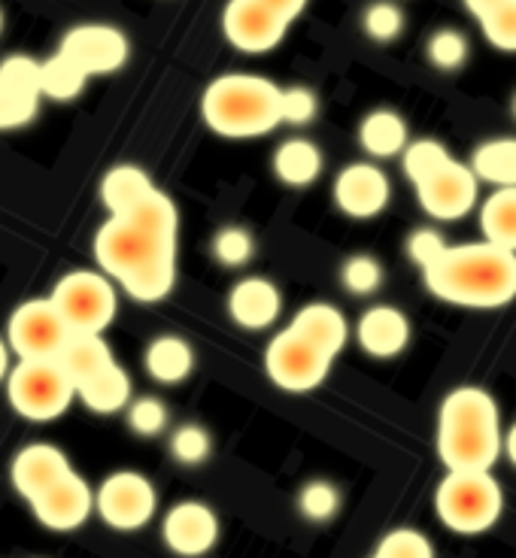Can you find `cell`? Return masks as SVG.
<instances>
[{
  "label": "cell",
  "instance_id": "obj_1",
  "mask_svg": "<svg viewBox=\"0 0 516 558\" xmlns=\"http://www.w3.org/2000/svg\"><path fill=\"white\" fill-rule=\"evenodd\" d=\"M177 204L155 189L134 209L110 216L100 225L95 234V258L100 270L134 301L155 304L165 301L177 282Z\"/></svg>",
  "mask_w": 516,
  "mask_h": 558
},
{
  "label": "cell",
  "instance_id": "obj_2",
  "mask_svg": "<svg viewBox=\"0 0 516 558\" xmlns=\"http://www.w3.org/2000/svg\"><path fill=\"white\" fill-rule=\"evenodd\" d=\"M422 274L429 292L456 307L495 310L516 298V252L489 240L465 246L447 243Z\"/></svg>",
  "mask_w": 516,
  "mask_h": 558
},
{
  "label": "cell",
  "instance_id": "obj_3",
  "mask_svg": "<svg viewBox=\"0 0 516 558\" xmlns=\"http://www.w3.org/2000/svg\"><path fill=\"white\" fill-rule=\"evenodd\" d=\"M504 449L499 404L480 386H459L437 416V456L447 471H489Z\"/></svg>",
  "mask_w": 516,
  "mask_h": 558
},
{
  "label": "cell",
  "instance_id": "obj_4",
  "mask_svg": "<svg viewBox=\"0 0 516 558\" xmlns=\"http://www.w3.org/2000/svg\"><path fill=\"white\" fill-rule=\"evenodd\" d=\"M201 116L219 137H265L283 125V88L265 76L225 73L207 85L201 98Z\"/></svg>",
  "mask_w": 516,
  "mask_h": 558
},
{
  "label": "cell",
  "instance_id": "obj_5",
  "mask_svg": "<svg viewBox=\"0 0 516 558\" xmlns=\"http://www.w3.org/2000/svg\"><path fill=\"white\" fill-rule=\"evenodd\" d=\"M437 517L456 534H483L504 510V492L489 471H447L434 495Z\"/></svg>",
  "mask_w": 516,
  "mask_h": 558
},
{
  "label": "cell",
  "instance_id": "obj_6",
  "mask_svg": "<svg viewBox=\"0 0 516 558\" xmlns=\"http://www.w3.org/2000/svg\"><path fill=\"white\" fill-rule=\"evenodd\" d=\"M7 395L19 416L52 422L76 401V383L58 359H19L7 377Z\"/></svg>",
  "mask_w": 516,
  "mask_h": 558
},
{
  "label": "cell",
  "instance_id": "obj_7",
  "mask_svg": "<svg viewBox=\"0 0 516 558\" xmlns=\"http://www.w3.org/2000/svg\"><path fill=\"white\" fill-rule=\"evenodd\" d=\"M49 298L76 335H104L119 310V298H116L110 277L95 274V270L64 274Z\"/></svg>",
  "mask_w": 516,
  "mask_h": 558
},
{
  "label": "cell",
  "instance_id": "obj_8",
  "mask_svg": "<svg viewBox=\"0 0 516 558\" xmlns=\"http://www.w3.org/2000/svg\"><path fill=\"white\" fill-rule=\"evenodd\" d=\"M332 362L335 359L328 352H322L310 340L295 335L292 328H283L279 335H274L265 352V371L271 383L295 395L320 389L332 371Z\"/></svg>",
  "mask_w": 516,
  "mask_h": 558
},
{
  "label": "cell",
  "instance_id": "obj_9",
  "mask_svg": "<svg viewBox=\"0 0 516 558\" xmlns=\"http://www.w3.org/2000/svg\"><path fill=\"white\" fill-rule=\"evenodd\" d=\"M73 337L52 298L25 301L7 325V343L19 359H58Z\"/></svg>",
  "mask_w": 516,
  "mask_h": 558
},
{
  "label": "cell",
  "instance_id": "obj_10",
  "mask_svg": "<svg viewBox=\"0 0 516 558\" xmlns=\"http://www.w3.org/2000/svg\"><path fill=\"white\" fill-rule=\"evenodd\" d=\"M155 486L137 471H116L95 492V510L116 531H137L155 517Z\"/></svg>",
  "mask_w": 516,
  "mask_h": 558
},
{
  "label": "cell",
  "instance_id": "obj_11",
  "mask_svg": "<svg viewBox=\"0 0 516 558\" xmlns=\"http://www.w3.org/2000/svg\"><path fill=\"white\" fill-rule=\"evenodd\" d=\"M289 25L292 22H286L262 0H228L223 13V31L228 43L240 52H250V56H262V52L277 49Z\"/></svg>",
  "mask_w": 516,
  "mask_h": 558
},
{
  "label": "cell",
  "instance_id": "obj_12",
  "mask_svg": "<svg viewBox=\"0 0 516 558\" xmlns=\"http://www.w3.org/2000/svg\"><path fill=\"white\" fill-rule=\"evenodd\" d=\"M477 173L465 168L461 161L449 158L441 170H434L429 180H422L417 189L419 207L441 222H456L461 216H468L477 204Z\"/></svg>",
  "mask_w": 516,
  "mask_h": 558
},
{
  "label": "cell",
  "instance_id": "obj_13",
  "mask_svg": "<svg viewBox=\"0 0 516 558\" xmlns=\"http://www.w3.org/2000/svg\"><path fill=\"white\" fill-rule=\"evenodd\" d=\"M40 61L10 56L0 61V131L28 125L40 107Z\"/></svg>",
  "mask_w": 516,
  "mask_h": 558
},
{
  "label": "cell",
  "instance_id": "obj_14",
  "mask_svg": "<svg viewBox=\"0 0 516 558\" xmlns=\"http://www.w3.org/2000/svg\"><path fill=\"white\" fill-rule=\"evenodd\" d=\"M61 52L73 58L88 76H104L125 68L128 37L110 25H76L64 34Z\"/></svg>",
  "mask_w": 516,
  "mask_h": 558
},
{
  "label": "cell",
  "instance_id": "obj_15",
  "mask_svg": "<svg viewBox=\"0 0 516 558\" xmlns=\"http://www.w3.org/2000/svg\"><path fill=\"white\" fill-rule=\"evenodd\" d=\"M392 182L389 177L368 161H356L337 173L335 180V204L340 213L352 219H374L389 207Z\"/></svg>",
  "mask_w": 516,
  "mask_h": 558
},
{
  "label": "cell",
  "instance_id": "obj_16",
  "mask_svg": "<svg viewBox=\"0 0 516 558\" xmlns=\"http://www.w3.org/2000/svg\"><path fill=\"white\" fill-rule=\"evenodd\" d=\"M31 504L34 517L49 531H73L83 522H88L95 510V492L88 488L83 476L70 471L56 486H49L43 495H37Z\"/></svg>",
  "mask_w": 516,
  "mask_h": 558
},
{
  "label": "cell",
  "instance_id": "obj_17",
  "mask_svg": "<svg viewBox=\"0 0 516 558\" xmlns=\"http://www.w3.org/2000/svg\"><path fill=\"white\" fill-rule=\"evenodd\" d=\"M165 544L182 558L207 556L219 541V519L201 501H180L161 522Z\"/></svg>",
  "mask_w": 516,
  "mask_h": 558
},
{
  "label": "cell",
  "instance_id": "obj_18",
  "mask_svg": "<svg viewBox=\"0 0 516 558\" xmlns=\"http://www.w3.org/2000/svg\"><path fill=\"white\" fill-rule=\"evenodd\" d=\"M70 471L73 468L61 449L49 444H31L13 459V486L25 501H34L46 488L56 486L58 480H64Z\"/></svg>",
  "mask_w": 516,
  "mask_h": 558
},
{
  "label": "cell",
  "instance_id": "obj_19",
  "mask_svg": "<svg viewBox=\"0 0 516 558\" xmlns=\"http://www.w3.org/2000/svg\"><path fill=\"white\" fill-rule=\"evenodd\" d=\"M283 310L279 289L265 277H247L228 294V313L247 331H262L277 322Z\"/></svg>",
  "mask_w": 516,
  "mask_h": 558
},
{
  "label": "cell",
  "instance_id": "obj_20",
  "mask_svg": "<svg viewBox=\"0 0 516 558\" xmlns=\"http://www.w3.org/2000/svg\"><path fill=\"white\" fill-rule=\"evenodd\" d=\"M356 335H359V343L368 355L395 359L410 343V322L398 307L377 304V307L364 310L362 319L356 325Z\"/></svg>",
  "mask_w": 516,
  "mask_h": 558
},
{
  "label": "cell",
  "instance_id": "obj_21",
  "mask_svg": "<svg viewBox=\"0 0 516 558\" xmlns=\"http://www.w3.org/2000/svg\"><path fill=\"white\" fill-rule=\"evenodd\" d=\"M289 328H292L295 335L310 340L316 349L328 352L332 359H337V352H344L349 340V325L344 310H337L335 304H325V301L304 304V307L295 313Z\"/></svg>",
  "mask_w": 516,
  "mask_h": 558
},
{
  "label": "cell",
  "instance_id": "obj_22",
  "mask_svg": "<svg viewBox=\"0 0 516 558\" xmlns=\"http://www.w3.org/2000/svg\"><path fill=\"white\" fill-rule=\"evenodd\" d=\"M274 173L279 182H286L292 189H308L320 180L322 149L308 137L286 140L274 153Z\"/></svg>",
  "mask_w": 516,
  "mask_h": 558
},
{
  "label": "cell",
  "instance_id": "obj_23",
  "mask_svg": "<svg viewBox=\"0 0 516 558\" xmlns=\"http://www.w3.org/2000/svg\"><path fill=\"white\" fill-rule=\"evenodd\" d=\"M146 371L155 383H165V386H177V383H185L195 371V352L192 347L182 340V337L165 335L155 337L153 343L146 347Z\"/></svg>",
  "mask_w": 516,
  "mask_h": 558
},
{
  "label": "cell",
  "instance_id": "obj_24",
  "mask_svg": "<svg viewBox=\"0 0 516 558\" xmlns=\"http://www.w3.org/2000/svg\"><path fill=\"white\" fill-rule=\"evenodd\" d=\"M76 398L83 401L92 413L110 416L131 407V377L119 362H112L107 371H100L98 377L85 379L83 386H76Z\"/></svg>",
  "mask_w": 516,
  "mask_h": 558
},
{
  "label": "cell",
  "instance_id": "obj_25",
  "mask_svg": "<svg viewBox=\"0 0 516 558\" xmlns=\"http://www.w3.org/2000/svg\"><path fill=\"white\" fill-rule=\"evenodd\" d=\"M155 192L149 173L137 165H119L112 168L104 182H100V201L110 216H122L128 209H134L143 201Z\"/></svg>",
  "mask_w": 516,
  "mask_h": 558
},
{
  "label": "cell",
  "instance_id": "obj_26",
  "mask_svg": "<svg viewBox=\"0 0 516 558\" xmlns=\"http://www.w3.org/2000/svg\"><path fill=\"white\" fill-rule=\"evenodd\" d=\"M359 143L371 158H392V155H405L407 125L405 119L395 110H374L368 112L359 125Z\"/></svg>",
  "mask_w": 516,
  "mask_h": 558
},
{
  "label": "cell",
  "instance_id": "obj_27",
  "mask_svg": "<svg viewBox=\"0 0 516 558\" xmlns=\"http://www.w3.org/2000/svg\"><path fill=\"white\" fill-rule=\"evenodd\" d=\"M58 362L64 364V371L76 386H83L85 379L98 377L100 371H107L116 359H112L104 335H76L73 331L64 352L58 355Z\"/></svg>",
  "mask_w": 516,
  "mask_h": 558
},
{
  "label": "cell",
  "instance_id": "obj_28",
  "mask_svg": "<svg viewBox=\"0 0 516 558\" xmlns=\"http://www.w3.org/2000/svg\"><path fill=\"white\" fill-rule=\"evenodd\" d=\"M471 170L480 182H492L495 189H516V137H495L477 146Z\"/></svg>",
  "mask_w": 516,
  "mask_h": 558
},
{
  "label": "cell",
  "instance_id": "obj_29",
  "mask_svg": "<svg viewBox=\"0 0 516 558\" xmlns=\"http://www.w3.org/2000/svg\"><path fill=\"white\" fill-rule=\"evenodd\" d=\"M480 228L489 243L516 252V189H495L483 201Z\"/></svg>",
  "mask_w": 516,
  "mask_h": 558
},
{
  "label": "cell",
  "instance_id": "obj_30",
  "mask_svg": "<svg viewBox=\"0 0 516 558\" xmlns=\"http://www.w3.org/2000/svg\"><path fill=\"white\" fill-rule=\"evenodd\" d=\"M88 83V73H85L73 58H68L61 49L56 56L40 61V88L43 98L52 100H70L76 98Z\"/></svg>",
  "mask_w": 516,
  "mask_h": 558
},
{
  "label": "cell",
  "instance_id": "obj_31",
  "mask_svg": "<svg viewBox=\"0 0 516 558\" xmlns=\"http://www.w3.org/2000/svg\"><path fill=\"white\" fill-rule=\"evenodd\" d=\"M405 173L407 180L419 185L422 180H429L434 170H441L449 161V153L437 143V140H417L405 149Z\"/></svg>",
  "mask_w": 516,
  "mask_h": 558
},
{
  "label": "cell",
  "instance_id": "obj_32",
  "mask_svg": "<svg viewBox=\"0 0 516 558\" xmlns=\"http://www.w3.org/2000/svg\"><path fill=\"white\" fill-rule=\"evenodd\" d=\"M480 22V31L495 49L502 52H516V0H504L492 13H487Z\"/></svg>",
  "mask_w": 516,
  "mask_h": 558
},
{
  "label": "cell",
  "instance_id": "obj_33",
  "mask_svg": "<svg viewBox=\"0 0 516 558\" xmlns=\"http://www.w3.org/2000/svg\"><path fill=\"white\" fill-rule=\"evenodd\" d=\"M298 507H301V513H304L310 522H328V519H335L337 510H340V492H337L332 483H325V480H313V483H308V486L301 488Z\"/></svg>",
  "mask_w": 516,
  "mask_h": 558
},
{
  "label": "cell",
  "instance_id": "obj_34",
  "mask_svg": "<svg viewBox=\"0 0 516 558\" xmlns=\"http://www.w3.org/2000/svg\"><path fill=\"white\" fill-rule=\"evenodd\" d=\"M374 558H434V546L419 531L395 529L380 541Z\"/></svg>",
  "mask_w": 516,
  "mask_h": 558
},
{
  "label": "cell",
  "instance_id": "obj_35",
  "mask_svg": "<svg viewBox=\"0 0 516 558\" xmlns=\"http://www.w3.org/2000/svg\"><path fill=\"white\" fill-rule=\"evenodd\" d=\"M340 279H344L347 292L374 294L383 286V267L374 255H352L340 270Z\"/></svg>",
  "mask_w": 516,
  "mask_h": 558
},
{
  "label": "cell",
  "instance_id": "obj_36",
  "mask_svg": "<svg viewBox=\"0 0 516 558\" xmlns=\"http://www.w3.org/2000/svg\"><path fill=\"white\" fill-rule=\"evenodd\" d=\"M128 425L140 437H155L168 428V407L158 398H137L128 407Z\"/></svg>",
  "mask_w": 516,
  "mask_h": 558
},
{
  "label": "cell",
  "instance_id": "obj_37",
  "mask_svg": "<svg viewBox=\"0 0 516 558\" xmlns=\"http://www.w3.org/2000/svg\"><path fill=\"white\" fill-rule=\"evenodd\" d=\"M209 449H213L209 434L201 425H180L170 437V452L180 464H201L209 456Z\"/></svg>",
  "mask_w": 516,
  "mask_h": 558
},
{
  "label": "cell",
  "instance_id": "obj_38",
  "mask_svg": "<svg viewBox=\"0 0 516 558\" xmlns=\"http://www.w3.org/2000/svg\"><path fill=\"white\" fill-rule=\"evenodd\" d=\"M213 255L225 267H240L252 258V238L243 228H223L213 238Z\"/></svg>",
  "mask_w": 516,
  "mask_h": 558
},
{
  "label": "cell",
  "instance_id": "obj_39",
  "mask_svg": "<svg viewBox=\"0 0 516 558\" xmlns=\"http://www.w3.org/2000/svg\"><path fill=\"white\" fill-rule=\"evenodd\" d=\"M468 58V40L461 37L459 31H437L429 40V61L441 70H456L465 64Z\"/></svg>",
  "mask_w": 516,
  "mask_h": 558
},
{
  "label": "cell",
  "instance_id": "obj_40",
  "mask_svg": "<svg viewBox=\"0 0 516 558\" xmlns=\"http://www.w3.org/2000/svg\"><path fill=\"white\" fill-rule=\"evenodd\" d=\"M320 112V100L313 88L295 85V88H283V122L286 125H308Z\"/></svg>",
  "mask_w": 516,
  "mask_h": 558
},
{
  "label": "cell",
  "instance_id": "obj_41",
  "mask_svg": "<svg viewBox=\"0 0 516 558\" xmlns=\"http://www.w3.org/2000/svg\"><path fill=\"white\" fill-rule=\"evenodd\" d=\"M401 28H405V15H401V10L395 3H374V7H368V13H364V31L374 40H395L401 34Z\"/></svg>",
  "mask_w": 516,
  "mask_h": 558
},
{
  "label": "cell",
  "instance_id": "obj_42",
  "mask_svg": "<svg viewBox=\"0 0 516 558\" xmlns=\"http://www.w3.org/2000/svg\"><path fill=\"white\" fill-rule=\"evenodd\" d=\"M444 246H447V240L441 238L437 231H432V228H419V231H413L410 240H407V255H410L413 265H419L425 270V267L432 265L434 258L444 252Z\"/></svg>",
  "mask_w": 516,
  "mask_h": 558
},
{
  "label": "cell",
  "instance_id": "obj_43",
  "mask_svg": "<svg viewBox=\"0 0 516 558\" xmlns=\"http://www.w3.org/2000/svg\"><path fill=\"white\" fill-rule=\"evenodd\" d=\"M262 3L271 7L277 15H283L286 22H295L298 15L304 13V7H308V0H262Z\"/></svg>",
  "mask_w": 516,
  "mask_h": 558
},
{
  "label": "cell",
  "instance_id": "obj_44",
  "mask_svg": "<svg viewBox=\"0 0 516 558\" xmlns=\"http://www.w3.org/2000/svg\"><path fill=\"white\" fill-rule=\"evenodd\" d=\"M499 3H504V0H465V7L471 10V15H475V19H483L487 13H492Z\"/></svg>",
  "mask_w": 516,
  "mask_h": 558
},
{
  "label": "cell",
  "instance_id": "obj_45",
  "mask_svg": "<svg viewBox=\"0 0 516 558\" xmlns=\"http://www.w3.org/2000/svg\"><path fill=\"white\" fill-rule=\"evenodd\" d=\"M10 352H13L10 343H7V340H0V383L10 377V371H13V367H10Z\"/></svg>",
  "mask_w": 516,
  "mask_h": 558
},
{
  "label": "cell",
  "instance_id": "obj_46",
  "mask_svg": "<svg viewBox=\"0 0 516 558\" xmlns=\"http://www.w3.org/2000/svg\"><path fill=\"white\" fill-rule=\"evenodd\" d=\"M504 452H507V459H511V464L516 468V425L507 432V437H504Z\"/></svg>",
  "mask_w": 516,
  "mask_h": 558
},
{
  "label": "cell",
  "instance_id": "obj_47",
  "mask_svg": "<svg viewBox=\"0 0 516 558\" xmlns=\"http://www.w3.org/2000/svg\"><path fill=\"white\" fill-rule=\"evenodd\" d=\"M0 31H3V13H0Z\"/></svg>",
  "mask_w": 516,
  "mask_h": 558
},
{
  "label": "cell",
  "instance_id": "obj_48",
  "mask_svg": "<svg viewBox=\"0 0 516 558\" xmlns=\"http://www.w3.org/2000/svg\"><path fill=\"white\" fill-rule=\"evenodd\" d=\"M514 112H516V98H514Z\"/></svg>",
  "mask_w": 516,
  "mask_h": 558
}]
</instances>
